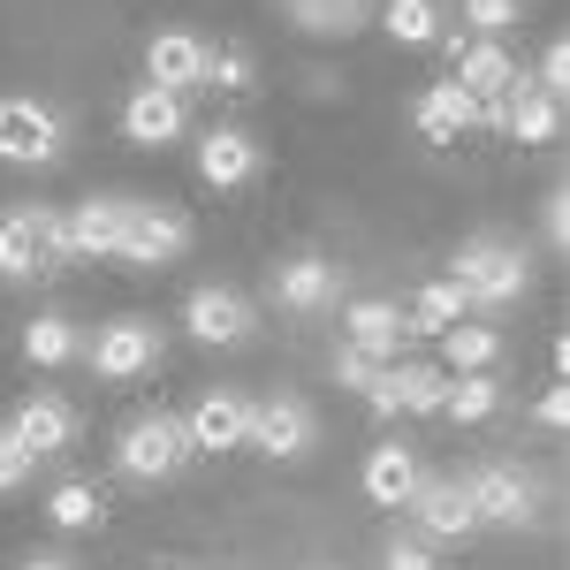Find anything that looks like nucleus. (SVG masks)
Here are the masks:
<instances>
[{
    "mask_svg": "<svg viewBox=\"0 0 570 570\" xmlns=\"http://www.w3.org/2000/svg\"><path fill=\"white\" fill-rule=\"evenodd\" d=\"M456 297H464V312H510V305H525V289H532V259H525V244L518 236H472L464 252H456Z\"/></svg>",
    "mask_w": 570,
    "mask_h": 570,
    "instance_id": "f257e3e1",
    "label": "nucleus"
},
{
    "mask_svg": "<svg viewBox=\"0 0 570 570\" xmlns=\"http://www.w3.org/2000/svg\"><path fill=\"white\" fill-rule=\"evenodd\" d=\"M69 259H77V252H69L61 206H8V214H0V274H8V282L61 274Z\"/></svg>",
    "mask_w": 570,
    "mask_h": 570,
    "instance_id": "f03ea898",
    "label": "nucleus"
},
{
    "mask_svg": "<svg viewBox=\"0 0 570 570\" xmlns=\"http://www.w3.org/2000/svg\"><path fill=\"white\" fill-rule=\"evenodd\" d=\"M190 456H198V449H190V434H183L176 411H137L130 426L115 434V464H122V480H176Z\"/></svg>",
    "mask_w": 570,
    "mask_h": 570,
    "instance_id": "7ed1b4c3",
    "label": "nucleus"
},
{
    "mask_svg": "<svg viewBox=\"0 0 570 570\" xmlns=\"http://www.w3.org/2000/svg\"><path fill=\"white\" fill-rule=\"evenodd\" d=\"M160 357H168V335L153 320H115V327L85 335V365L99 381H145Z\"/></svg>",
    "mask_w": 570,
    "mask_h": 570,
    "instance_id": "20e7f679",
    "label": "nucleus"
},
{
    "mask_svg": "<svg viewBox=\"0 0 570 570\" xmlns=\"http://www.w3.org/2000/svg\"><path fill=\"white\" fill-rule=\"evenodd\" d=\"M183 244H190V214L183 206H153V198H130V220H122V252L115 259H130V266H168L183 259Z\"/></svg>",
    "mask_w": 570,
    "mask_h": 570,
    "instance_id": "39448f33",
    "label": "nucleus"
},
{
    "mask_svg": "<svg viewBox=\"0 0 570 570\" xmlns=\"http://www.w3.org/2000/svg\"><path fill=\"white\" fill-rule=\"evenodd\" d=\"M464 487V502H472V518L480 525H502V532H525L532 525V480L518 472V464H480Z\"/></svg>",
    "mask_w": 570,
    "mask_h": 570,
    "instance_id": "423d86ee",
    "label": "nucleus"
},
{
    "mask_svg": "<svg viewBox=\"0 0 570 570\" xmlns=\"http://www.w3.org/2000/svg\"><path fill=\"white\" fill-rule=\"evenodd\" d=\"M274 305H282V312H305V320H320V312H343V266L320 259V252L282 259V266H274Z\"/></svg>",
    "mask_w": 570,
    "mask_h": 570,
    "instance_id": "0eeeda50",
    "label": "nucleus"
},
{
    "mask_svg": "<svg viewBox=\"0 0 570 570\" xmlns=\"http://www.w3.org/2000/svg\"><path fill=\"white\" fill-rule=\"evenodd\" d=\"M61 153V122L39 99H0V160L8 168H46Z\"/></svg>",
    "mask_w": 570,
    "mask_h": 570,
    "instance_id": "6e6552de",
    "label": "nucleus"
},
{
    "mask_svg": "<svg viewBox=\"0 0 570 570\" xmlns=\"http://www.w3.org/2000/svg\"><path fill=\"white\" fill-rule=\"evenodd\" d=\"M411 532L419 540H472L480 532V518H472V502H464V487L456 480H426L419 472V487H411Z\"/></svg>",
    "mask_w": 570,
    "mask_h": 570,
    "instance_id": "1a4fd4ad",
    "label": "nucleus"
},
{
    "mask_svg": "<svg viewBox=\"0 0 570 570\" xmlns=\"http://www.w3.org/2000/svg\"><path fill=\"white\" fill-rule=\"evenodd\" d=\"M183 327H190L198 343L228 351V343H244V335H252V305H244L236 289H220V282H198V289L183 297Z\"/></svg>",
    "mask_w": 570,
    "mask_h": 570,
    "instance_id": "9d476101",
    "label": "nucleus"
},
{
    "mask_svg": "<svg viewBox=\"0 0 570 570\" xmlns=\"http://www.w3.org/2000/svg\"><path fill=\"white\" fill-rule=\"evenodd\" d=\"M183 434H190V449H206V456H220V449H244V434H252V403H244L236 389H206L198 403H190Z\"/></svg>",
    "mask_w": 570,
    "mask_h": 570,
    "instance_id": "9b49d317",
    "label": "nucleus"
},
{
    "mask_svg": "<svg viewBox=\"0 0 570 570\" xmlns=\"http://www.w3.org/2000/svg\"><path fill=\"white\" fill-rule=\"evenodd\" d=\"M244 449L305 456L312 449V403H297V395H266V403H252V434H244Z\"/></svg>",
    "mask_w": 570,
    "mask_h": 570,
    "instance_id": "f8f14e48",
    "label": "nucleus"
},
{
    "mask_svg": "<svg viewBox=\"0 0 570 570\" xmlns=\"http://www.w3.org/2000/svg\"><path fill=\"white\" fill-rule=\"evenodd\" d=\"M8 434L31 449V464H46V456H61V449L77 441V403H61V395H31V403H16Z\"/></svg>",
    "mask_w": 570,
    "mask_h": 570,
    "instance_id": "ddd939ff",
    "label": "nucleus"
},
{
    "mask_svg": "<svg viewBox=\"0 0 570 570\" xmlns=\"http://www.w3.org/2000/svg\"><path fill=\"white\" fill-rule=\"evenodd\" d=\"M343 343L365 357H381V365H395V351L411 343L403 335V305H389V297H357V305H343Z\"/></svg>",
    "mask_w": 570,
    "mask_h": 570,
    "instance_id": "4468645a",
    "label": "nucleus"
},
{
    "mask_svg": "<svg viewBox=\"0 0 570 570\" xmlns=\"http://www.w3.org/2000/svg\"><path fill=\"white\" fill-rule=\"evenodd\" d=\"M145 85L160 91H198L206 85V39H190V31H160V39L145 46Z\"/></svg>",
    "mask_w": 570,
    "mask_h": 570,
    "instance_id": "2eb2a0df",
    "label": "nucleus"
},
{
    "mask_svg": "<svg viewBox=\"0 0 570 570\" xmlns=\"http://www.w3.org/2000/svg\"><path fill=\"white\" fill-rule=\"evenodd\" d=\"M69 252L77 259H115L122 252V220H130V198H85V206H69Z\"/></svg>",
    "mask_w": 570,
    "mask_h": 570,
    "instance_id": "dca6fc26",
    "label": "nucleus"
},
{
    "mask_svg": "<svg viewBox=\"0 0 570 570\" xmlns=\"http://www.w3.org/2000/svg\"><path fill=\"white\" fill-rule=\"evenodd\" d=\"M563 130V99H548V91L518 77V85L502 91V137H518V145H556Z\"/></svg>",
    "mask_w": 570,
    "mask_h": 570,
    "instance_id": "f3484780",
    "label": "nucleus"
},
{
    "mask_svg": "<svg viewBox=\"0 0 570 570\" xmlns=\"http://www.w3.org/2000/svg\"><path fill=\"white\" fill-rule=\"evenodd\" d=\"M122 137L130 145H176L183 137V99L160 85H137L130 99H122Z\"/></svg>",
    "mask_w": 570,
    "mask_h": 570,
    "instance_id": "a211bd4d",
    "label": "nucleus"
},
{
    "mask_svg": "<svg viewBox=\"0 0 570 570\" xmlns=\"http://www.w3.org/2000/svg\"><path fill=\"white\" fill-rule=\"evenodd\" d=\"M464 130H480V99L456 85V77L449 85H426V99H419V137L426 145H456Z\"/></svg>",
    "mask_w": 570,
    "mask_h": 570,
    "instance_id": "6ab92c4d",
    "label": "nucleus"
},
{
    "mask_svg": "<svg viewBox=\"0 0 570 570\" xmlns=\"http://www.w3.org/2000/svg\"><path fill=\"white\" fill-rule=\"evenodd\" d=\"M518 77H525V69L510 61V46H502V39H464V53H456V85L472 91V99H502Z\"/></svg>",
    "mask_w": 570,
    "mask_h": 570,
    "instance_id": "aec40b11",
    "label": "nucleus"
},
{
    "mask_svg": "<svg viewBox=\"0 0 570 570\" xmlns=\"http://www.w3.org/2000/svg\"><path fill=\"white\" fill-rule=\"evenodd\" d=\"M411 487H419V449H411V441H381V449L365 456V494H373L381 510H403Z\"/></svg>",
    "mask_w": 570,
    "mask_h": 570,
    "instance_id": "412c9836",
    "label": "nucleus"
},
{
    "mask_svg": "<svg viewBox=\"0 0 570 570\" xmlns=\"http://www.w3.org/2000/svg\"><path fill=\"white\" fill-rule=\"evenodd\" d=\"M198 176L214 183V190H236V183L259 176V145L244 130H206V145H198Z\"/></svg>",
    "mask_w": 570,
    "mask_h": 570,
    "instance_id": "4be33fe9",
    "label": "nucleus"
},
{
    "mask_svg": "<svg viewBox=\"0 0 570 570\" xmlns=\"http://www.w3.org/2000/svg\"><path fill=\"white\" fill-rule=\"evenodd\" d=\"M289 23L312 39H357L373 23V0H289Z\"/></svg>",
    "mask_w": 570,
    "mask_h": 570,
    "instance_id": "5701e85b",
    "label": "nucleus"
},
{
    "mask_svg": "<svg viewBox=\"0 0 570 570\" xmlns=\"http://www.w3.org/2000/svg\"><path fill=\"white\" fill-rule=\"evenodd\" d=\"M502 365V335L480 327V320H456L441 335V373H494Z\"/></svg>",
    "mask_w": 570,
    "mask_h": 570,
    "instance_id": "b1692460",
    "label": "nucleus"
},
{
    "mask_svg": "<svg viewBox=\"0 0 570 570\" xmlns=\"http://www.w3.org/2000/svg\"><path fill=\"white\" fill-rule=\"evenodd\" d=\"M502 411V381L494 373H449V395H441V419H456V426H480Z\"/></svg>",
    "mask_w": 570,
    "mask_h": 570,
    "instance_id": "393cba45",
    "label": "nucleus"
},
{
    "mask_svg": "<svg viewBox=\"0 0 570 570\" xmlns=\"http://www.w3.org/2000/svg\"><path fill=\"white\" fill-rule=\"evenodd\" d=\"M23 357H31V365H69V357H85V327L61 320V312H46V320L23 327Z\"/></svg>",
    "mask_w": 570,
    "mask_h": 570,
    "instance_id": "a878e982",
    "label": "nucleus"
},
{
    "mask_svg": "<svg viewBox=\"0 0 570 570\" xmlns=\"http://www.w3.org/2000/svg\"><path fill=\"white\" fill-rule=\"evenodd\" d=\"M464 320V297H456V282H426L419 297H411V312H403V335H449Z\"/></svg>",
    "mask_w": 570,
    "mask_h": 570,
    "instance_id": "bb28decb",
    "label": "nucleus"
},
{
    "mask_svg": "<svg viewBox=\"0 0 570 570\" xmlns=\"http://www.w3.org/2000/svg\"><path fill=\"white\" fill-rule=\"evenodd\" d=\"M46 518H53L61 532H91L99 518H107V494H99L91 480H61L53 494H46Z\"/></svg>",
    "mask_w": 570,
    "mask_h": 570,
    "instance_id": "cd10ccee",
    "label": "nucleus"
},
{
    "mask_svg": "<svg viewBox=\"0 0 570 570\" xmlns=\"http://www.w3.org/2000/svg\"><path fill=\"white\" fill-rule=\"evenodd\" d=\"M389 381H395V411H419V419H434L441 395H449L441 365H389Z\"/></svg>",
    "mask_w": 570,
    "mask_h": 570,
    "instance_id": "c85d7f7f",
    "label": "nucleus"
},
{
    "mask_svg": "<svg viewBox=\"0 0 570 570\" xmlns=\"http://www.w3.org/2000/svg\"><path fill=\"white\" fill-rule=\"evenodd\" d=\"M381 31H389L395 46H434L441 39V8L434 0H389V8H381Z\"/></svg>",
    "mask_w": 570,
    "mask_h": 570,
    "instance_id": "c756f323",
    "label": "nucleus"
},
{
    "mask_svg": "<svg viewBox=\"0 0 570 570\" xmlns=\"http://www.w3.org/2000/svg\"><path fill=\"white\" fill-rule=\"evenodd\" d=\"M252 77H259V61L244 46H206V85L214 91H252Z\"/></svg>",
    "mask_w": 570,
    "mask_h": 570,
    "instance_id": "7c9ffc66",
    "label": "nucleus"
},
{
    "mask_svg": "<svg viewBox=\"0 0 570 570\" xmlns=\"http://www.w3.org/2000/svg\"><path fill=\"white\" fill-rule=\"evenodd\" d=\"M518 8H525V0H464V23H472L480 39H502V31L518 23Z\"/></svg>",
    "mask_w": 570,
    "mask_h": 570,
    "instance_id": "2f4dec72",
    "label": "nucleus"
},
{
    "mask_svg": "<svg viewBox=\"0 0 570 570\" xmlns=\"http://www.w3.org/2000/svg\"><path fill=\"white\" fill-rule=\"evenodd\" d=\"M381 570H434V540H419V532H395L389 548H381Z\"/></svg>",
    "mask_w": 570,
    "mask_h": 570,
    "instance_id": "473e14b6",
    "label": "nucleus"
},
{
    "mask_svg": "<svg viewBox=\"0 0 570 570\" xmlns=\"http://www.w3.org/2000/svg\"><path fill=\"white\" fill-rule=\"evenodd\" d=\"M23 480H31V449H23V441L0 426V494H16Z\"/></svg>",
    "mask_w": 570,
    "mask_h": 570,
    "instance_id": "72a5a7b5",
    "label": "nucleus"
},
{
    "mask_svg": "<svg viewBox=\"0 0 570 570\" xmlns=\"http://www.w3.org/2000/svg\"><path fill=\"white\" fill-rule=\"evenodd\" d=\"M335 381H343V389H373V381H381V357H365V351L343 343V351H335Z\"/></svg>",
    "mask_w": 570,
    "mask_h": 570,
    "instance_id": "f704fd0d",
    "label": "nucleus"
},
{
    "mask_svg": "<svg viewBox=\"0 0 570 570\" xmlns=\"http://www.w3.org/2000/svg\"><path fill=\"white\" fill-rule=\"evenodd\" d=\"M532 85L548 91V99H563V85H570V46H563V39L540 53V77H532Z\"/></svg>",
    "mask_w": 570,
    "mask_h": 570,
    "instance_id": "c9c22d12",
    "label": "nucleus"
},
{
    "mask_svg": "<svg viewBox=\"0 0 570 570\" xmlns=\"http://www.w3.org/2000/svg\"><path fill=\"white\" fill-rule=\"evenodd\" d=\"M563 236H570V198H563V190H548V244L563 252Z\"/></svg>",
    "mask_w": 570,
    "mask_h": 570,
    "instance_id": "e433bc0d",
    "label": "nucleus"
},
{
    "mask_svg": "<svg viewBox=\"0 0 570 570\" xmlns=\"http://www.w3.org/2000/svg\"><path fill=\"white\" fill-rule=\"evenodd\" d=\"M563 419H570V395H563V389H548V395H540V426H548V434H556V426H563Z\"/></svg>",
    "mask_w": 570,
    "mask_h": 570,
    "instance_id": "4c0bfd02",
    "label": "nucleus"
},
{
    "mask_svg": "<svg viewBox=\"0 0 570 570\" xmlns=\"http://www.w3.org/2000/svg\"><path fill=\"white\" fill-rule=\"evenodd\" d=\"M23 570H77V563H69V556H31Z\"/></svg>",
    "mask_w": 570,
    "mask_h": 570,
    "instance_id": "58836bf2",
    "label": "nucleus"
}]
</instances>
